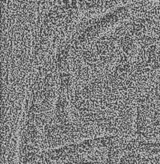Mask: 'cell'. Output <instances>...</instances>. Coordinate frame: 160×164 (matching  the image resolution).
<instances>
[{
    "mask_svg": "<svg viewBox=\"0 0 160 164\" xmlns=\"http://www.w3.org/2000/svg\"><path fill=\"white\" fill-rule=\"evenodd\" d=\"M153 131L150 118V107L147 95L140 96L137 100L134 137L145 139H153Z\"/></svg>",
    "mask_w": 160,
    "mask_h": 164,
    "instance_id": "6da1fadb",
    "label": "cell"
},
{
    "mask_svg": "<svg viewBox=\"0 0 160 164\" xmlns=\"http://www.w3.org/2000/svg\"><path fill=\"white\" fill-rule=\"evenodd\" d=\"M70 93L57 90L54 102L53 120L55 126L62 133L68 134L74 131V126L70 118Z\"/></svg>",
    "mask_w": 160,
    "mask_h": 164,
    "instance_id": "7a4b0ae2",
    "label": "cell"
},
{
    "mask_svg": "<svg viewBox=\"0 0 160 164\" xmlns=\"http://www.w3.org/2000/svg\"><path fill=\"white\" fill-rule=\"evenodd\" d=\"M123 153L136 151L151 156H160V141L126 136L123 142Z\"/></svg>",
    "mask_w": 160,
    "mask_h": 164,
    "instance_id": "3957f363",
    "label": "cell"
},
{
    "mask_svg": "<svg viewBox=\"0 0 160 164\" xmlns=\"http://www.w3.org/2000/svg\"><path fill=\"white\" fill-rule=\"evenodd\" d=\"M121 4L122 0H79V10L83 14H102Z\"/></svg>",
    "mask_w": 160,
    "mask_h": 164,
    "instance_id": "277c9868",
    "label": "cell"
},
{
    "mask_svg": "<svg viewBox=\"0 0 160 164\" xmlns=\"http://www.w3.org/2000/svg\"><path fill=\"white\" fill-rule=\"evenodd\" d=\"M150 101L160 113V78L155 82L149 93L147 94Z\"/></svg>",
    "mask_w": 160,
    "mask_h": 164,
    "instance_id": "5b68a950",
    "label": "cell"
}]
</instances>
